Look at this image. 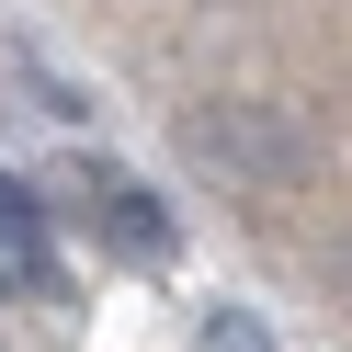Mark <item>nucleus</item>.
Returning <instances> with one entry per match:
<instances>
[{
  "instance_id": "obj_1",
  "label": "nucleus",
  "mask_w": 352,
  "mask_h": 352,
  "mask_svg": "<svg viewBox=\"0 0 352 352\" xmlns=\"http://www.w3.org/2000/svg\"><path fill=\"white\" fill-rule=\"evenodd\" d=\"M182 137H193V160L228 170V182H296V170H307V137L284 114H261V102H205Z\"/></svg>"
},
{
  "instance_id": "obj_2",
  "label": "nucleus",
  "mask_w": 352,
  "mask_h": 352,
  "mask_svg": "<svg viewBox=\"0 0 352 352\" xmlns=\"http://www.w3.org/2000/svg\"><path fill=\"white\" fill-rule=\"evenodd\" d=\"M34 273H46V205L0 182V284H34Z\"/></svg>"
},
{
  "instance_id": "obj_3",
  "label": "nucleus",
  "mask_w": 352,
  "mask_h": 352,
  "mask_svg": "<svg viewBox=\"0 0 352 352\" xmlns=\"http://www.w3.org/2000/svg\"><path fill=\"white\" fill-rule=\"evenodd\" d=\"M205 352H273V329L250 307H205Z\"/></svg>"
},
{
  "instance_id": "obj_4",
  "label": "nucleus",
  "mask_w": 352,
  "mask_h": 352,
  "mask_svg": "<svg viewBox=\"0 0 352 352\" xmlns=\"http://www.w3.org/2000/svg\"><path fill=\"white\" fill-rule=\"evenodd\" d=\"M114 239H137V250H170V216L148 205V193H114Z\"/></svg>"
},
{
  "instance_id": "obj_5",
  "label": "nucleus",
  "mask_w": 352,
  "mask_h": 352,
  "mask_svg": "<svg viewBox=\"0 0 352 352\" xmlns=\"http://www.w3.org/2000/svg\"><path fill=\"white\" fill-rule=\"evenodd\" d=\"M329 284H341V296H352V239H329Z\"/></svg>"
}]
</instances>
